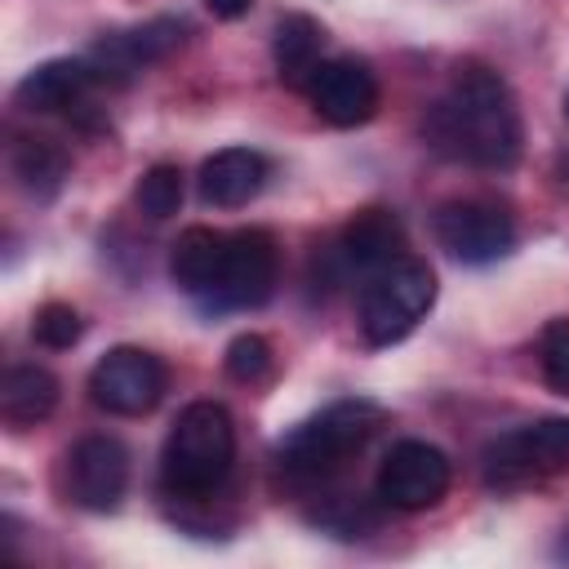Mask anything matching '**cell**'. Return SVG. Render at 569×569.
Instances as JSON below:
<instances>
[{"label": "cell", "mask_w": 569, "mask_h": 569, "mask_svg": "<svg viewBox=\"0 0 569 569\" xmlns=\"http://www.w3.org/2000/svg\"><path fill=\"white\" fill-rule=\"evenodd\" d=\"M400 253H405V227H400V218H396L391 209H360V213L342 227V236H338V244H333L338 267H342V271H360V276L382 271V267L396 262Z\"/></svg>", "instance_id": "obj_12"}, {"label": "cell", "mask_w": 569, "mask_h": 569, "mask_svg": "<svg viewBox=\"0 0 569 569\" xmlns=\"http://www.w3.org/2000/svg\"><path fill=\"white\" fill-rule=\"evenodd\" d=\"M129 485V453L111 436H84L67 453V489L84 511H111Z\"/></svg>", "instance_id": "obj_10"}, {"label": "cell", "mask_w": 569, "mask_h": 569, "mask_svg": "<svg viewBox=\"0 0 569 569\" xmlns=\"http://www.w3.org/2000/svg\"><path fill=\"white\" fill-rule=\"evenodd\" d=\"M307 98H311L320 120H329L338 129H356L378 111V80L365 62L333 58V62L316 67V76L307 84Z\"/></svg>", "instance_id": "obj_11"}, {"label": "cell", "mask_w": 569, "mask_h": 569, "mask_svg": "<svg viewBox=\"0 0 569 569\" xmlns=\"http://www.w3.org/2000/svg\"><path fill=\"white\" fill-rule=\"evenodd\" d=\"M565 120H569V98H565Z\"/></svg>", "instance_id": "obj_25"}, {"label": "cell", "mask_w": 569, "mask_h": 569, "mask_svg": "<svg viewBox=\"0 0 569 569\" xmlns=\"http://www.w3.org/2000/svg\"><path fill=\"white\" fill-rule=\"evenodd\" d=\"M431 302H436V271L422 258L400 253L396 262L373 271L360 289V333H365V342L369 347L400 342L431 311Z\"/></svg>", "instance_id": "obj_4"}, {"label": "cell", "mask_w": 569, "mask_h": 569, "mask_svg": "<svg viewBox=\"0 0 569 569\" xmlns=\"http://www.w3.org/2000/svg\"><path fill=\"white\" fill-rule=\"evenodd\" d=\"M267 182V160L249 147H222L200 164V196L218 209L249 204Z\"/></svg>", "instance_id": "obj_14"}, {"label": "cell", "mask_w": 569, "mask_h": 569, "mask_svg": "<svg viewBox=\"0 0 569 569\" xmlns=\"http://www.w3.org/2000/svg\"><path fill=\"white\" fill-rule=\"evenodd\" d=\"M231 462H236L231 413L213 400H196L173 418V427L164 436L160 480L178 498H204L227 480Z\"/></svg>", "instance_id": "obj_2"}, {"label": "cell", "mask_w": 569, "mask_h": 569, "mask_svg": "<svg viewBox=\"0 0 569 569\" xmlns=\"http://www.w3.org/2000/svg\"><path fill=\"white\" fill-rule=\"evenodd\" d=\"M169 391V369L160 356L142 347H111L93 369H89V396L98 409L116 418H142L151 413Z\"/></svg>", "instance_id": "obj_7"}, {"label": "cell", "mask_w": 569, "mask_h": 569, "mask_svg": "<svg viewBox=\"0 0 569 569\" xmlns=\"http://www.w3.org/2000/svg\"><path fill=\"white\" fill-rule=\"evenodd\" d=\"M280 280V249L276 236L262 227H244L227 236V253H222V271L204 298L209 311H244V307H262L276 293Z\"/></svg>", "instance_id": "obj_5"}, {"label": "cell", "mask_w": 569, "mask_h": 569, "mask_svg": "<svg viewBox=\"0 0 569 569\" xmlns=\"http://www.w3.org/2000/svg\"><path fill=\"white\" fill-rule=\"evenodd\" d=\"M378 427H382V409L373 400H338V405L320 409L316 418L298 422L280 440L276 458H280L284 476H293V480H325V476L342 471Z\"/></svg>", "instance_id": "obj_3"}, {"label": "cell", "mask_w": 569, "mask_h": 569, "mask_svg": "<svg viewBox=\"0 0 569 569\" xmlns=\"http://www.w3.org/2000/svg\"><path fill=\"white\" fill-rule=\"evenodd\" d=\"M427 138L440 156L476 169H511L520 156V111L507 80L480 62H462L449 93L427 111Z\"/></svg>", "instance_id": "obj_1"}, {"label": "cell", "mask_w": 569, "mask_h": 569, "mask_svg": "<svg viewBox=\"0 0 569 569\" xmlns=\"http://www.w3.org/2000/svg\"><path fill=\"white\" fill-rule=\"evenodd\" d=\"M431 231H436V244L458 258V262H493L502 253H511L516 244V222L502 204L493 200H445L436 213H431Z\"/></svg>", "instance_id": "obj_8"}, {"label": "cell", "mask_w": 569, "mask_h": 569, "mask_svg": "<svg viewBox=\"0 0 569 569\" xmlns=\"http://www.w3.org/2000/svg\"><path fill=\"white\" fill-rule=\"evenodd\" d=\"M182 44V22L178 18H156V22H147V27H138V31H116V36H102L98 44H93V71L98 76H129V71H138V67H147V62H160L164 53H173Z\"/></svg>", "instance_id": "obj_13"}, {"label": "cell", "mask_w": 569, "mask_h": 569, "mask_svg": "<svg viewBox=\"0 0 569 569\" xmlns=\"http://www.w3.org/2000/svg\"><path fill=\"white\" fill-rule=\"evenodd\" d=\"M204 4H209V13H213V18L236 22V18H244V13H249V4H253V0H204Z\"/></svg>", "instance_id": "obj_24"}, {"label": "cell", "mask_w": 569, "mask_h": 569, "mask_svg": "<svg viewBox=\"0 0 569 569\" xmlns=\"http://www.w3.org/2000/svg\"><path fill=\"white\" fill-rule=\"evenodd\" d=\"M9 160H13V178H18L22 191L36 196V200H53V196L62 191L67 173H71L67 151H62L58 142H49V138H18Z\"/></svg>", "instance_id": "obj_18"}, {"label": "cell", "mask_w": 569, "mask_h": 569, "mask_svg": "<svg viewBox=\"0 0 569 569\" xmlns=\"http://www.w3.org/2000/svg\"><path fill=\"white\" fill-rule=\"evenodd\" d=\"M98 80L93 62H80V58H53V62H40L36 71H27L13 89L18 107L27 111H62V107H80L84 89Z\"/></svg>", "instance_id": "obj_15"}, {"label": "cell", "mask_w": 569, "mask_h": 569, "mask_svg": "<svg viewBox=\"0 0 569 569\" xmlns=\"http://www.w3.org/2000/svg\"><path fill=\"white\" fill-rule=\"evenodd\" d=\"M222 253H227V231H209V227H187L173 240L169 253V276L182 293H191L196 302L209 298L218 271H222Z\"/></svg>", "instance_id": "obj_16"}, {"label": "cell", "mask_w": 569, "mask_h": 569, "mask_svg": "<svg viewBox=\"0 0 569 569\" xmlns=\"http://www.w3.org/2000/svg\"><path fill=\"white\" fill-rule=\"evenodd\" d=\"M538 360H542V378L551 391L569 396V320H551L542 329V342H538Z\"/></svg>", "instance_id": "obj_22"}, {"label": "cell", "mask_w": 569, "mask_h": 569, "mask_svg": "<svg viewBox=\"0 0 569 569\" xmlns=\"http://www.w3.org/2000/svg\"><path fill=\"white\" fill-rule=\"evenodd\" d=\"M80 333H84V325H80L76 307H67V302H49V307H40L36 320H31V338H36L40 347H49V351L76 347Z\"/></svg>", "instance_id": "obj_21"}, {"label": "cell", "mask_w": 569, "mask_h": 569, "mask_svg": "<svg viewBox=\"0 0 569 569\" xmlns=\"http://www.w3.org/2000/svg\"><path fill=\"white\" fill-rule=\"evenodd\" d=\"M276 67L289 89H307L320 67V27L307 13H284L276 27Z\"/></svg>", "instance_id": "obj_19"}, {"label": "cell", "mask_w": 569, "mask_h": 569, "mask_svg": "<svg viewBox=\"0 0 569 569\" xmlns=\"http://www.w3.org/2000/svg\"><path fill=\"white\" fill-rule=\"evenodd\" d=\"M449 458L427 440H400L378 467V502L391 511H427L449 493Z\"/></svg>", "instance_id": "obj_9"}, {"label": "cell", "mask_w": 569, "mask_h": 569, "mask_svg": "<svg viewBox=\"0 0 569 569\" xmlns=\"http://www.w3.org/2000/svg\"><path fill=\"white\" fill-rule=\"evenodd\" d=\"M267 369H271V342L262 333L231 338V347H227V373L236 382H258V378H267Z\"/></svg>", "instance_id": "obj_23"}, {"label": "cell", "mask_w": 569, "mask_h": 569, "mask_svg": "<svg viewBox=\"0 0 569 569\" xmlns=\"http://www.w3.org/2000/svg\"><path fill=\"white\" fill-rule=\"evenodd\" d=\"M182 204V169L178 164H151L138 182V209L156 222L173 218Z\"/></svg>", "instance_id": "obj_20"}, {"label": "cell", "mask_w": 569, "mask_h": 569, "mask_svg": "<svg viewBox=\"0 0 569 569\" xmlns=\"http://www.w3.org/2000/svg\"><path fill=\"white\" fill-rule=\"evenodd\" d=\"M569 467V418H538L485 445L489 485H529Z\"/></svg>", "instance_id": "obj_6"}, {"label": "cell", "mask_w": 569, "mask_h": 569, "mask_svg": "<svg viewBox=\"0 0 569 569\" xmlns=\"http://www.w3.org/2000/svg\"><path fill=\"white\" fill-rule=\"evenodd\" d=\"M58 405V378L40 365H13L0 378V413L9 427H36Z\"/></svg>", "instance_id": "obj_17"}]
</instances>
